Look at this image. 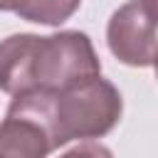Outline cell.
Returning <instances> with one entry per match:
<instances>
[{"label": "cell", "instance_id": "52a82bcc", "mask_svg": "<svg viewBox=\"0 0 158 158\" xmlns=\"http://www.w3.org/2000/svg\"><path fill=\"white\" fill-rule=\"evenodd\" d=\"M0 10H10V0H0Z\"/></svg>", "mask_w": 158, "mask_h": 158}, {"label": "cell", "instance_id": "7a4b0ae2", "mask_svg": "<svg viewBox=\"0 0 158 158\" xmlns=\"http://www.w3.org/2000/svg\"><path fill=\"white\" fill-rule=\"evenodd\" d=\"M20 96H25L40 116L54 151L74 138L91 141L106 136L123 114L121 91L101 74L62 91H30Z\"/></svg>", "mask_w": 158, "mask_h": 158}, {"label": "cell", "instance_id": "8992f818", "mask_svg": "<svg viewBox=\"0 0 158 158\" xmlns=\"http://www.w3.org/2000/svg\"><path fill=\"white\" fill-rule=\"evenodd\" d=\"M59 158H114V153H111V148H106L104 143L84 141V143L69 148L67 153H62Z\"/></svg>", "mask_w": 158, "mask_h": 158}, {"label": "cell", "instance_id": "6da1fadb", "mask_svg": "<svg viewBox=\"0 0 158 158\" xmlns=\"http://www.w3.org/2000/svg\"><path fill=\"white\" fill-rule=\"evenodd\" d=\"M101 74V59L86 32L62 30L47 37L17 32L0 40V91H62Z\"/></svg>", "mask_w": 158, "mask_h": 158}, {"label": "cell", "instance_id": "277c9868", "mask_svg": "<svg viewBox=\"0 0 158 158\" xmlns=\"http://www.w3.org/2000/svg\"><path fill=\"white\" fill-rule=\"evenodd\" d=\"M54 151L40 116L25 96H12L0 121V158H47Z\"/></svg>", "mask_w": 158, "mask_h": 158}, {"label": "cell", "instance_id": "5b68a950", "mask_svg": "<svg viewBox=\"0 0 158 158\" xmlns=\"http://www.w3.org/2000/svg\"><path fill=\"white\" fill-rule=\"evenodd\" d=\"M81 0H10V10L27 22L47 25V27H59L67 22L77 10Z\"/></svg>", "mask_w": 158, "mask_h": 158}, {"label": "cell", "instance_id": "3957f363", "mask_svg": "<svg viewBox=\"0 0 158 158\" xmlns=\"http://www.w3.org/2000/svg\"><path fill=\"white\" fill-rule=\"evenodd\" d=\"M111 54L128 67H153L156 62V0L123 2L106 25Z\"/></svg>", "mask_w": 158, "mask_h": 158}]
</instances>
